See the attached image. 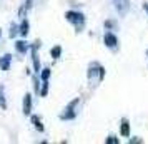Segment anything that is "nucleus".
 Here are the masks:
<instances>
[{
	"instance_id": "nucleus-20",
	"label": "nucleus",
	"mask_w": 148,
	"mask_h": 144,
	"mask_svg": "<svg viewBox=\"0 0 148 144\" xmlns=\"http://www.w3.org/2000/svg\"><path fill=\"white\" fill-rule=\"evenodd\" d=\"M128 143H130V144H132V143H141V139H130Z\"/></svg>"
},
{
	"instance_id": "nucleus-18",
	"label": "nucleus",
	"mask_w": 148,
	"mask_h": 144,
	"mask_svg": "<svg viewBox=\"0 0 148 144\" xmlns=\"http://www.w3.org/2000/svg\"><path fill=\"white\" fill-rule=\"evenodd\" d=\"M47 92H48V81H43V87H42L40 94L45 97V96H47Z\"/></svg>"
},
{
	"instance_id": "nucleus-17",
	"label": "nucleus",
	"mask_w": 148,
	"mask_h": 144,
	"mask_svg": "<svg viewBox=\"0 0 148 144\" xmlns=\"http://www.w3.org/2000/svg\"><path fill=\"white\" fill-rule=\"evenodd\" d=\"M105 143H107V144H118V143H120V139H118L116 136H110Z\"/></svg>"
},
{
	"instance_id": "nucleus-9",
	"label": "nucleus",
	"mask_w": 148,
	"mask_h": 144,
	"mask_svg": "<svg viewBox=\"0 0 148 144\" xmlns=\"http://www.w3.org/2000/svg\"><path fill=\"white\" fill-rule=\"evenodd\" d=\"M15 49H17V52L25 54V52L28 50V44L25 40H18V42H15Z\"/></svg>"
},
{
	"instance_id": "nucleus-21",
	"label": "nucleus",
	"mask_w": 148,
	"mask_h": 144,
	"mask_svg": "<svg viewBox=\"0 0 148 144\" xmlns=\"http://www.w3.org/2000/svg\"><path fill=\"white\" fill-rule=\"evenodd\" d=\"M38 86H40V84H38V81L35 79V90H37V92H38Z\"/></svg>"
},
{
	"instance_id": "nucleus-10",
	"label": "nucleus",
	"mask_w": 148,
	"mask_h": 144,
	"mask_svg": "<svg viewBox=\"0 0 148 144\" xmlns=\"http://www.w3.org/2000/svg\"><path fill=\"white\" fill-rule=\"evenodd\" d=\"M120 134L123 137H128L130 136V124H128L127 119H123V122H121V131H120Z\"/></svg>"
},
{
	"instance_id": "nucleus-3",
	"label": "nucleus",
	"mask_w": 148,
	"mask_h": 144,
	"mask_svg": "<svg viewBox=\"0 0 148 144\" xmlns=\"http://www.w3.org/2000/svg\"><path fill=\"white\" fill-rule=\"evenodd\" d=\"M113 7L120 15H125L130 10V0H113Z\"/></svg>"
},
{
	"instance_id": "nucleus-8",
	"label": "nucleus",
	"mask_w": 148,
	"mask_h": 144,
	"mask_svg": "<svg viewBox=\"0 0 148 144\" xmlns=\"http://www.w3.org/2000/svg\"><path fill=\"white\" fill-rule=\"evenodd\" d=\"M32 62H34L35 72L38 74L42 69H40V61H38V55H37V45H34V47H32Z\"/></svg>"
},
{
	"instance_id": "nucleus-6",
	"label": "nucleus",
	"mask_w": 148,
	"mask_h": 144,
	"mask_svg": "<svg viewBox=\"0 0 148 144\" xmlns=\"http://www.w3.org/2000/svg\"><path fill=\"white\" fill-rule=\"evenodd\" d=\"M10 64H12V55L10 54H5L0 57V69L2 70H8L10 69Z\"/></svg>"
},
{
	"instance_id": "nucleus-5",
	"label": "nucleus",
	"mask_w": 148,
	"mask_h": 144,
	"mask_svg": "<svg viewBox=\"0 0 148 144\" xmlns=\"http://www.w3.org/2000/svg\"><path fill=\"white\" fill-rule=\"evenodd\" d=\"M103 42H105V45H107V47L115 49V47H116V44H118V39H116L112 32H107L105 37H103Z\"/></svg>"
},
{
	"instance_id": "nucleus-2",
	"label": "nucleus",
	"mask_w": 148,
	"mask_h": 144,
	"mask_svg": "<svg viewBox=\"0 0 148 144\" xmlns=\"http://www.w3.org/2000/svg\"><path fill=\"white\" fill-rule=\"evenodd\" d=\"M65 19H67L70 24H73V25H83V22H85V17H83V14H80V12H73V10H70V12H67L65 14Z\"/></svg>"
},
{
	"instance_id": "nucleus-15",
	"label": "nucleus",
	"mask_w": 148,
	"mask_h": 144,
	"mask_svg": "<svg viewBox=\"0 0 148 144\" xmlns=\"http://www.w3.org/2000/svg\"><path fill=\"white\" fill-rule=\"evenodd\" d=\"M40 77H42V81H48V77H50V69H42Z\"/></svg>"
},
{
	"instance_id": "nucleus-12",
	"label": "nucleus",
	"mask_w": 148,
	"mask_h": 144,
	"mask_svg": "<svg viewBox=\"0 0 148 144\" xmlns=\"http://www.w3.org/2000/svg\"><path fill=\"white\" fill-rule=\"evenodd\" d=\"M0 109H7V99L3 94V87L0 86Z\"/></svg>"
},
{
	"instance_id": "nucleus-19",
	"label": "nucleus",
	"mask_w": 148,
	"mask_h": 144,
	"mask_svg": "<svg viewBox=\"0 0 148 144\" xmlns=\"http://www.w3.org/2000/svg\"><path fill=\"white\" fill-rule=\"evenodd\" d=\"M143 10L148 14V2H145V3H143Z\"/></svg>"
},
{
	"instance_id": "nucleus-13",
	"label": "nucleus",
	"mask_w": 148,
	"mask_h": 144,
	"mask_svg": "<svg viewBox=\"0 0 148 144\" xmlns=\"http://www.w3.org/2000/svg\"><path fill=\"white\" fill-rule=\"evenodd\" d=\"M32 122H34L35 129H38L40 132H43V126H42V121H40V117H37V116H32Z\"/></svg>"
},
{
	"instance_id": "nucleus-7",
	"label": "nucleus",
	"mask_w": 148,
	"mask_h": 144,
	"mask_svg": "<svg viewBox=\"0 0 148 144\" xmlns=\"http://www.w3.org/2000/svg\"><path fill=\"white\" fill-rule=\"evenodd\" d=\"M30 112H32V96L25 94V97H23V114L28 116Z\"/></svg>"
},
{
	"instance_id": "nucleus-1",
	"label": "nucleus",
	"mask_w": 148,
	"mask_h": 144,
	"mask_svg": "<svg viewBox=\"0 0 148 144\" xmlns=\"http://www.w3.org/2000/svg\"><path fill=\"white\" fill-rule=\"evenodd\" d=\"M78 104H80V99H78V97L73 99V101L63 109V112L60 114V119H73V117L77 116V106H78Z\"/></svg>"
},
{
	"instance_id": "nucleus-14",
	"label": "nucleus",
	"mask_w": 148,
	"mask_h": 144,
	"mask_svg": "<svg viewBox=\"0 0 148 144\" xmlns=\"http://www.w3.org/2000/svg\"><path fill=\"white\" fill-rule=\"evenodd\" d=\"M60 54H62V47H60V45H57V47H53L52 50H50V55H52L53 59H58Z\"/></svg>"
},
{
	"instance_id": "nucleus-16",
	"label": "nucleus",
	"mask_w": 148,
	"mask_h": 144,
	"mask_svg": "<svg viewBox=\"0 0 148 144\" xmlns=\"http://www.w3.org/2000/svg\"><path fill=\"white\" fill-rule=\"evenodd\" d=\"M17 34H20V27H17L12 24V27H10V37H15Z\"/></svg>"
},
{
	"instance_id": "nucleus-11",
	"label": "nucleus",
	"mask_w": 148,
	"mask_h": 144,
	"mask_svg": "<svg viewBox=\"0 0 148 144\" xmlns=\"http://www.w3.org/2000/svg\"><path fill=\"white\" fill-rule=\"evenodd\" d=\"M28 27H30V25H28V20H27V19H23L22 24H20V35L27 37V35H28Z\"/></svg>"
},
{
	"instance_id": "nucleus-4",
	"label": "nucleus",
	"mask_w": 148,
	"mask_h": 144,
	"mask_svg": "<svg viewBox=\"0 0 148 144\" xmlns=\"http://www.w3.org/2000/svg\"><path fill=\"white\" fill-rule=\"evenodd\" d=\"M97 74L103 79V76H105V69L101 67V65H98V64H92V65H90V70H88V79L93 81V77L97 76Z\"/></svg>"
}]
</instances>
